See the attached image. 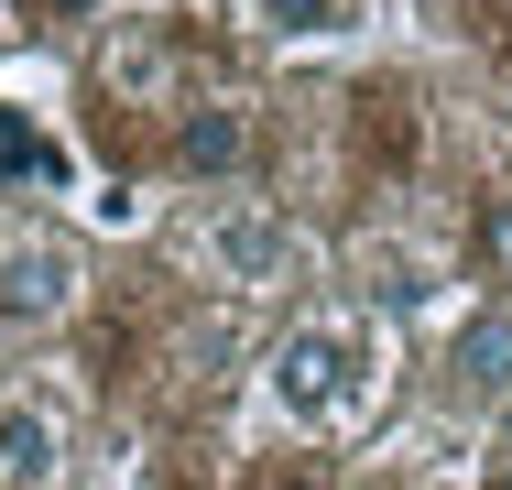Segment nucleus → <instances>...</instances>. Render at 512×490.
Wrapping results in <instances>:
<instances>
[{"label": "nucleus", "mask_w": 512, "mask_h": 490, "mask_svg": "<svg viewBox=\"0 0 512 490\" xmlns=\"http://www.w3.org/2000/svg\"><path fill=\"white\" fill-rule=\"evenodd\" d=\"M109 88H120V98H164V88H175V44H164V22H131V33L109 44Z\"/></svg>", "instance_id": "6"}, {"label": "nucleus", "mask_w": 512, "mask_h": 490, "mask_svg": "<svg viewBox=\"0 0 512 490\" xmlns=\"http://www.w3.org/2000/svg\"><path fill=\"white\" fill-rule=\"evenodd\" d=\"M371 360H382L371 316H306V327L273 349V403H284V425H295V436L360 425V414H371V382H382Z\"/></svg>", "instance_id": "1"}, {"label": "nucleus", "mask_w": 512, "mask_h": 490, "mask_svg": "<svg viewBox=\"0 0 512 490\" xmlns=\"http://www.w3.org/2000/svg\"><path fill=\"white\" fill-rule=\"evenodd\" d=\"M262 22L273 33H316V22H338V0H262Z\"/></svg>", "instance_id": "8"}, {"label": "nucleus", "mask_w": 512, "mask_h": 490, "mask_svg": "<svg viewBox=\"0 0 512 490\" xmlns=\"http://www.w3.org/2000/svg\"><path fill=\"white\" fill-rule=\"evenodd\" d=\"M480 251H491V273H512V207H491V229H480Z\"/></svg>", "instance_id": "9"}, {"label": "nucleus", "mask_w": 512, "mask_h": 490, "mask_svg": "<svg viewBox=\"0 0 512 490\" xmlns=\"http://www.w3.org/2000/svg\"><path fill=\"white\" fill-rule=\"evenodd\" d=\"M66 469V414L33 392H0V490H44Z\"/></svg>", "instance_id": "4"}, {"label": "nucleus", "mask_w": 512, "mask_h": 490, "mask_svg": "<svg viewBox=\"0 0 512 490\" xmlns=\"http://www.w3.org/2000/svg\"><path fill=\"white\" fill-rule=\"evenodd\" d=\"M491 490H512V458H502V469H491Z\"/></svg>", "instance_id": "11"}, {"label": "nucleus", "mask_w": 512, "mask_h": 490, "mask_svg": "<svg viewBox=\"0 0 512 490\" xmlns=\"http://www.w3.org/2000/svg\"><path fill=\"white\" fill-rule=\"evenodd\" d=\"M44 11H99V0H44Z\"/></svg>", "instance_id": "10"}, {"label": "nucleus", "mask_w": 512, "mask_h": 490, "mask_svg": "<svg viewBox=\"0 0 512 490\" xmlns=\"http://www.w3.org/2000/svg\"><path fill=\"white\" fill-rule=\"evenodd\" d=\"M458 382L480 392H512V316H480V327H458Z\"/></svg>", "instance_id": "7"}, {"label": "nucleus", "mask_w": 512, "mask_h": 490, "mask_svg": "<svg viewBox=\"0 0 512 490\" xmlns=\"http://www.w3.org/2000/svg\"><path fill=\"white\" fill-rule=\"evenodd\" d=\"M197 262H207V284H229V294H284L306 273V229L284 207H262V196H229V207L197 218Z\"/></svg>", "instance_id": "2"}, {"label": "nucleus", "mask_w": 512, "mask_h": 490, "mask_svg": "<svg viewBox=\"0 0 512 490\" xmlns=\"http://www.w3.org/2000/svg\"><path fill=\"white\" fill-rule=\"evenodd\" d=\"M77 305V240L55 229H0V327H55Z\"/></svg>", "instance_id": "3"}, {"label": "nucleus", "mask_w": 512, "mask_h": 490, "mask_svg": "<svg viewBox=\"0 0 512 490\" xmlns=\"http://www.w3.org/2000/svg\"><path fill=\"white\" fill-rule=\"evenodd\" d=\"M240 164H251V120H240V109H186V120H175V175L229 186Z\"/></svg>", "instance_id": "5"}, {"label": "nucleus", "mask_w": 512, "mask_h": 490, "mask_svg": "<svg viewBox=\"0 0 512 490\" xmlns=\"http://www.w3.org/2000/svg\"><path fill=\"white\" fill-rule=\"evenodd\" d=\"M0 33H11V22H0Z\"/></svg>", "instance_id": "12"}]
</instances>
